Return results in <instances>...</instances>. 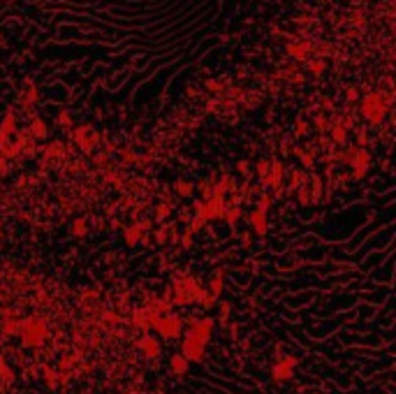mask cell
<instances>
[{"label":"cell","instance_id":"cell-1","mask_svg":"<svg viewBox=\"0 0 396 394\" xmlns=\"http://www.w3.org/2000/svg\"><path fill=\"white\" fill-rule=\"evenodd\" d=\"M162 394H294L257 362L213 348L174 378Z\"/></svg>","mask_w":396,"mask_h":394},{"label":"cell","instance_id":"cell-2","mask_svg":"<svg viewBox=\"0 0 396 394\" xmlns=\"http://www.w3.org/2000/svg\"><path fill=\"white\" fill-rule=\"evenodd\" d=\"M7 394H58V392H54V389H49L47 385H42V382H28V385L14 387L12 392H7Z\"/></svg>","mask_w":396,"mask_h":394}]
</instances>
